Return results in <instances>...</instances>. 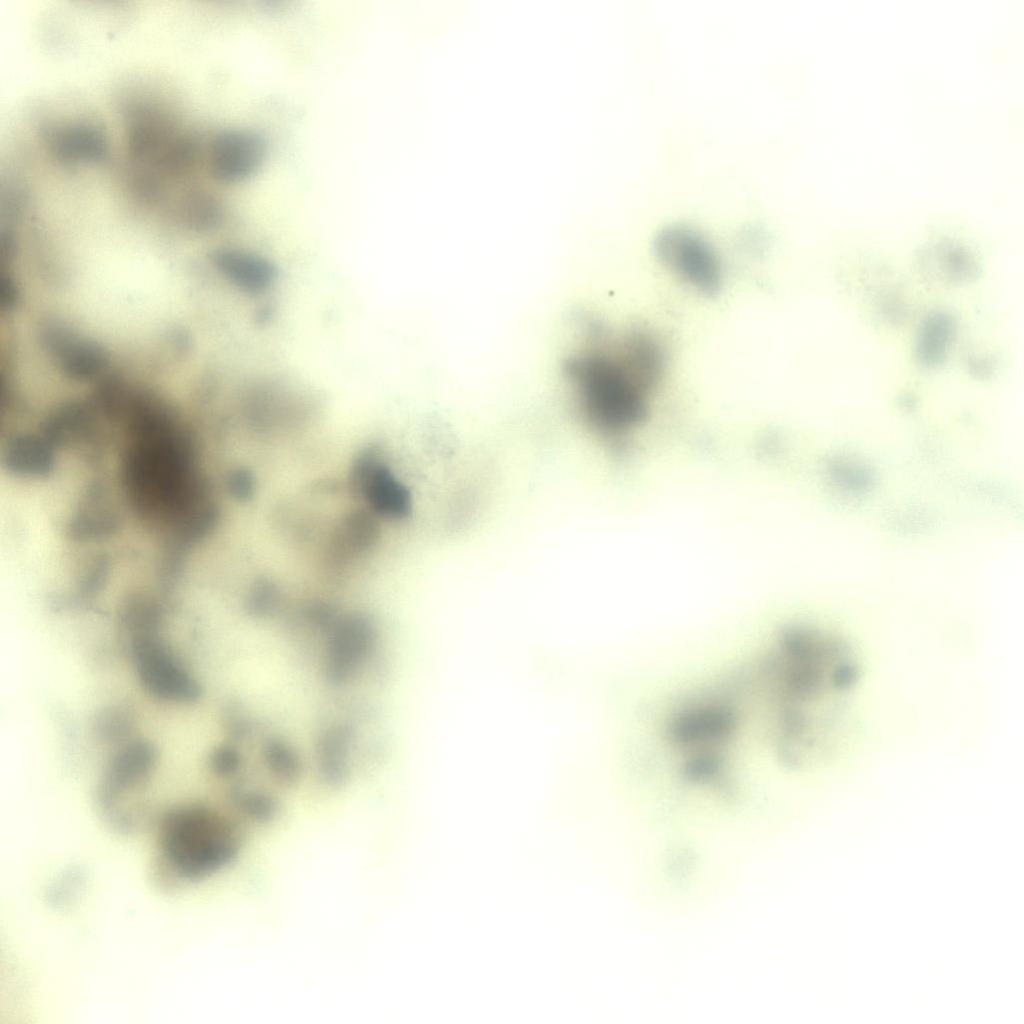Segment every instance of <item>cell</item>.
<instances>
[{"label": "cell", "mask_w": 1024, "mask_h": 1024, "mask_svg": "<svg viewBox=\"0 0 1024 1024\" xmlns=\"http://www.w3.org/2000/svg\"><path fill=\"white\" fill-rule=\"evenodd\" d=\"M780 644L775 668L794 703L785 725L809 751L824 756L860 679L858 658L844 636L811 626L787 629Z\"/></svg>", "instance_id": "1"}, {"label": "cell", "mask_w": 1024, "mask_h": 1024, "mask_svg": "<svg viewBox=\"0 0 1024 1024\" xmlns=\"http://www.w3.org/2000/svg\"><path fill=\"white\" fill-rule=\"evenodd\" d=\"M575 360L570 374L587 420L610 440L624 441L646 419L666 367L659 340L643 329Z\"/></svg>", "instance_id": "2"}, {"label": "cell", "mask_w": 1024, "mask_h": 1024, "mask_svg": "<svg viewBox=\"0 0 1024 1024\" xmlns=\"http://www.w3.org/2000/svg\"><path fill=\"white\" fill-rule=\"evenodd\" d=\"M158 849L169 869L185 881H199L236 859L242 847L239 827L200 805L169 810L161 819Z\"/></svg>", "instance_id": "3"}, {"label": "cell", "mask_w": 1024, "mask_h": 1024, "mask_svg": "<svg viewBox=\"0 0 1024 1024\" xmlns=\"http://www.w3.org/2000/svg\"><path fill=\"white\" fill-rule=\"evenodd\" d=\"M654 249L660 261L685 284L706 295L720 290V258L699 234L686 229L668 230L658 237Z\"/></svg>", "instance_id": "4"}, {"label": "cell", "mask_w": 1024, "mask_h": 1024, "mask_svg": "<svg viewBox=\"0 0 1024 1024\" xmlns=\"http://www.w3.org/2000/svg\"><path fill=\"white\" fill-rule=\"evenodd\" d=\"M150 632L138 634L133 641V655L142 683L148 691L162 699L190 701L198 695V686Z\"/></svg>", "instance_id": "5"}, {"label": "cell", "mask_w": 1024, "mask_h": 1024, "mask_svg": "<svg viewBox=\"0 0 1024 1024\" xmlns=\"http://www.w3.org/2000/svg\"><path fill=\"white\" fill-rule=\"evenodd\" d=\"M265 155L264 139L246 129H229L217 134L210 150V167L221 181L235 182L249 177Z\"/></svg>", "instance_id": "6"}, {"label": "cell", "mask_w": 1024, "mask_h": 1024, "mask_svg": "<svg viewBox=\"0 0 1024 1024\" xmlns=\"http://www.w3.org/2000/svg\"><path fill=\"white\" fill-rule=\"evenodd\" d=\"M55 159L64 164L95 163L107 153L102 130L90 123H73L56 129L50 137Z\"/></svg>", "instance_id": "7"}]
</instances>
